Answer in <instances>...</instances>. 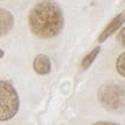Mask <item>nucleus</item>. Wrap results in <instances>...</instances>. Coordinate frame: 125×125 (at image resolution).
Segmentation results:
<instances>
[{
    "label": "nucleus",
    "instance_id": "nucleus-1",
    "mask_svg": "<svg viewBox=\"0 0 125 125\" xmlns=\"http://www.w3.org/2000/svg\"><path fill=\"white\" fill-rule=\"evenodd\" d=\"M28 23L31 32L40 38H52L64 28V14L57 2L43 0L29 13Z\"/></svg>",
    "mask_w": 125,
    "mask_h": 125
},
{
    "label": "nucleus",
    "instance_id": "nucleus-2",
    "mask_svg": "<svg viewBox=\"0 0 125 125\" xmlns=\"http://www.w3.org/2000/svg\"><path fill=\"white\" fill-rule=\"evenodd\" d=\"M20 97L14 86L0 80V122L12 119L19 111Z\"/></svg>",
    "mask_w": 125,
    "mask_h": 125
},
{
    "label": "nucleus",
    "instance_id": "nucleus-3",
    "mask_svg": "<svg viewBox=\"0 0 125 125\" xmlns=\"http://www.w3.org/2000/svg\"><path fill=\"white\" fill-rule=\"evenodd\" d=\"M100 103L109 111H119L124 108V87L116 82L103 83L97 93Z\"/></svg>",
    "mask_w": 125,
    "mask_h": 125
},
{
    "label": "nucleus",
    "instance_id": "nucleus-4",
    "mask_svg": "<svg viewBox=\"0 0 125 125\" xmlns=\"http://www.w3.org/2000/svg\"><path fill=\"white\" fill-rule=\"evenodd\" d=\"M123 23H124V13H121V14H118V15H116L115 18L112 19L111 22L105 27V29L101 32V35L98 37V42L103 43L104 41H107L115 31H117L123 26Z\"/></svg>",
    "mask_w": 125,
    "mask_h": 125
},
{
    "label": "nucleus",
    "instance_id": "nucleus-5",
    "mask_svg": "<svg viewBox=\"0 0 125 125\" xmlns=\"http://www.w3.org/2000/svg\"><path fill=\"white\" fill-rule=\"evenodd\" d=\"M14 26V16L9 10L0 8V37L7 35Z\"/></svg>",
    "mask_w": 125,
    "mask_h": 125
},
{
    "label": "nucleus",
    "instance_id": "nucleus-6",
    "mask_svg": "<svg viewBox=\"0 0 125 125\" xmlns=\"http://www.w3.org/2000/svg\"><path fill=\"white\" fill-rule=\"evenodd\" d=\"M32 66L36 73H38L41 75L49 74L51 72V62H50L49 57L45 54H37L34 59Z\"/></svg>",
    "mask_w": 125,
    "mask_h": 125
},
{
    "label": "nucleus",
    "instance_id": "nucleus-7",
    "mask_svg": "<svg viewBox=\"0 0 125 125\" xmlns=\"http://www.w3.org/2000/svg\"><path fill=\"white\" fill-rule=\"evenodd\" d=\"M100 51H101V46H96L95 49L92 50L89 53L82 59V62H81V68H82V71H86V70H88V68H89L90 65L93 64L94 60H95L96 57L98 56Z\"/></svg>",
    "mask_w": 125,
    "mask_h": 125
},
{
    "label": "nucleus",
    "instance_id": "nucleus-8",
    "mask_svg": "<svg viewBox=\"0 0 125 125\" xmlns=\"http://www.w3.org/2000/svg\"><path fill=\"white\" fill-rule=\"evenodd\" d=\"M116 70L122 76H125V52L121 53V56L117 58Z\"/></svg>",
    "mask_w": 125,
    "mask_h": 125
},
{
    "label": "nucleus",
    "instance_id": "nucleus-9",
    "mask_svg": "<svg viewBox=\"0 0 125 125\" xmlns=\"http://www.w3.org/2000/svg\"><path fill=\"white\" fill-rule=\"evenodd\" d=\"M93 125H119V124L111 123V122H96V123H94Z\"/></svg>",
    "mask_w": 125,
    "mask_h": 125
},
{
    "label": "nucleus",
    "instance_id": "nucleus-10",
    "mask_svg": "<svg viewBox=\"0 0 125 125\" xmlns=\"http://www.w3.org/2000/svg\"><path fill=\"white\" fill-rule=\"evenodd\" d=\"M121 36H118V38L121 37V45L122 46H124L125 45V42H124V29L122 28V30H121V34H119Z\"/></svg>",
    "mask_w": 125,
    "mask_h": 125
},
{
    "label": "nucleus",
    "instance_id": "nucleus-11",
    "mask_svg": "<svg viewBox=\"0 0 125 125\" xmlns=\"http://www.w3.org/2000/svg\"><path fill=\"white\" fill-rule=\"evenodd\" d=\"M4 56H5V52H4V50H1V49H0V59L2 58Z\"/></svg>",
    "mask_w": 125,
    "mask_h": 125
}]
</instances>
